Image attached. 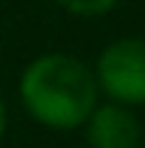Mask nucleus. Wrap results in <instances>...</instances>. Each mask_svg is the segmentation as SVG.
Listing matches in <instances>:
<instances>
[{
    "instance_id": "f03ea898",
    "label": "nucleus",
    "mask_w": 145,
    "mask_h": 148,
    "mask_svg": "<svg viewBox=\"0 0 145 148\" xmlns=\"http://www.w3.org/2000/svg\"><path fill=\"white\" fill-rule=\"evenodd\" d=\"M94 82L103 100L118 106H145V39L142 36H121L112 39L97 55Z\"/></svg>"
},
{
    "instance_id": "39448f33",
    "label": "nucleus",
    "mask_w": 145,
    "mask_h": 148,
    "mask_svg": "<svg viewBox=\"0 0 145 148\" xmlns=\"http://www.w3.org/2000/svg\"><path fill=\"white\" fill-rule=\"evenodd\" d=\"M6 124H9V115H6V100H3V94H0V139H3V133H6Z\"/></svg>"
},
{
    "instance_id": "f257e3e1",
    "label": "nucleus",
    "mask_w": 145,
    "mask_h": 148,
    "mask_svg": "<svg viewBox=\"0 0 145 148\" xmlns=\"http://www.w3.org/2000/svg\"><path fill=\"white\" fill-rule=\"evenodd\" d=\"M18 100L24 112L49 130H79L100 103L94 70L85 60L49 51L34 58L18 79Z\"/></svg>"
},
{
    "instance_id": "7ed1b4c3",
    "label": "nucleus",
    "mask_w": 145,
    "mask_h": 148,
    "mask_svg": "<svg viewBox=\"0 0 145 148\" xmlns=\"http://www.w3.org/2000/svg\"><path fill=\"white\" fill-rule=\"evenodd\" d=\"M85 139L91 148H139L142 145V124L127 106L100 100L94 112L82 124Z\"/></svg>"
},
{
    "instance_id": "20e7f679",
    "label": "nucleus",
    "mask_w": 145,
    "mask_h": 148,
    "mask_svg": "<svg viewBox=\"0 0 145 148\" xmlns=\"http://www.w3.org/2000/svg\"><path fill=\"white\" fill-rule=\"evenodd\" d=\"M55 3L76 18H100L115 9L118 0H55Z\"/></svg>"
}]
</instances>
